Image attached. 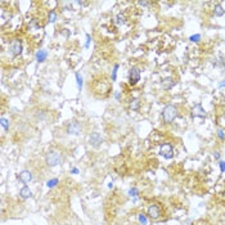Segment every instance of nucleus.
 I'll return each instance as SVG.
<instances>
[{"label": "nucleus", "mask_w": 225, "mask_h": 225, "mask_svg": "<svg viewBox=\"0 0 225 225\" xmlns=\"http://www.w3.org/2000/svg\"><path fill=\"white\" fill-rule=\"evenodd\" d=\"M46 57H48V53H46L45 50H40V51L36 53V59H37V62H44V61L46 59Z\"/></svg>", "instance_id": "obj_13"}, {"label": "nucleus", "mask_w": 225, "mask_h": 225, "mask_svg": "<svg viewBox=\"0 0 225 225\" xmlns=\"http://www.w3.org/2000/svg\"><path fill=\"white\" fill-rule=\"evenodd\" d=\"M31 189L28 188V187H23L22 189L19 190V196H21V198H23V199H27V198H30L31 197Z\"/></svg>", "instance_id": "obj_12"}, {"label": "nucleus", "mask_w": 225, "mask_h": 225, "mask_svg": "<svg viewBox=\"0 0 225 225\" xmlns=\"http://www.w3.org/2000/svg\"><path fill=\"white\" fill-rule=\"evenodd\" d=\"M129 194H130L131 197H136V196H138V189H136V188L130 189V190H129Z\"/></svg>", "instance_id": "obj_25"}, {"label": "nucleus", "mask_w": 225, "mask_h": 225, "mask_svg": "<svg viewBox=\"0 0 225 225\" xmlns=\"http://www.w3.org/2000/svg\"><path fill=\"white\" fill-rule=\"evenodd\" d=\"M2 126L4 127V130H5V131L9 130V122H8V120L5 119V117H2Z\"/></svg>", "instance_id": "obj_19"}, {"label": "nucleus", "mask_w": 225, "mask_h": 225, "mask_svg": "<svg viewBox=\"0 0 225 225\" xmlns=\"http://www.w3.org/2000/svg\"><path fill=\"white\" fill-rule=\"evenodd\" d=\"M89 42H90V36H89V35H86V44H85V46H86V48L89 46Z\"/></svg>", "instance_id": "obj_30"}, {"label": "nucleus", "mask_w": 225, "mask_h": 225, "mask_svg": "<svg viewBox=\"0 0 225 225\" xmlns=\"http://www.w3.org/2000/svg\"><path fill=\"white\" fill-rule=\"evenodd\" d=\"M125 22H126V18H125V16H124V14H121V13H120L119 16L116 17V23H117V25H124Z\"/></svg>", "instance_id": "obj_16"}, {"label": "nucleus", "mask_w": 225, "mask_h": 225, "mask_svg": "<svg viewBox=\"0 0 225 225\" xmlns=\"http://www.w3.org/2000/svg\"><path fill=\"white\" fill-rule=\"evenodd\" d=\"M45 162H46L48 166L54 167V166H57V165H59L62 162V156L56 151H50L45 156Z\"/></svg>", "instance_id": "obj_2"}, {"label": "nucleus", "mask_w": 225, "mask_h": 225, "mask_svg": "<svg viewBox=\"0 0 225 225\" xmlns=\"http://www.w3.org/2000/svg\"><path fill=\"white\" fill-rule=\"evenodd\" d=\"M161 85H162V88H164L165 90H170V89L175 85V81H174L173 77H170V76H169V77H165V79L162 80Z\"/></svg>", "instance_id": "obj_11"}, {"label": "nucleus", "mask_w": 225, "mask_h": 225, "mask_svg": "<svg viewBox=\"0 0 225 225\" xmlns=\"http://www.w3.org/2000/svg\"><path fill=\"white\" fill-rule=\"evenodd\" d=\"M138 4H139V5H143V7H145V5H149L151 3H148V2H139Z\"/></svg>", "instance_id": "obj_29"}, {"label": "nucleus", "mask_w": 225, "mask_h": 225, "mask_svg": "<svg viewBox=\"0 0 225 225\" xmlns=\"http://www.w3.org/2000/svg\"><path fill=\"white\" fill-rule=\"evenodd\" d=\"M220 170H221V173H225V162L224 161H220Z\"/></svg>", "instance_id": "obj_27"}, {"label": "nucleus", "mask_w": 225, "mask_h": 225, "mask_svg": "<svg viewBox=\"0 0 225 225\" xmlns=\"http://www.w3.org/2000/svg\"><path fill=\"white\" fill-rule=\"evenodd\" d=\"M138 220H139V223H140L142 225H147V224H148L147 216L143 215V213H139V215H138Z\"/></svg>", "instance_id": "obj_17"}, {"label": "nucleus", "mask_w": 225, "mask_h": 225, "mask_svg": "<svg viewBox=\"0 0 225 225\" xmlns=\"http://www.w3.org/2000/svg\"><path fill=\"white\" fill-rule=\"evenodd\" d=\"M48 18H49V19H48L49 22H54V21L57 19V14H56V12H54V10H50V13H49Z\"/></svg>", "instance_id": "obj_18"}, {"label": "nucleus", "mask_w": 225, "mask_h": 225, "mask_svg": "<svg viewBox=\"0 0 225 225\" xmlns=\"http://www.w3.org/2000/svg\"><path fill=\"white\" fill-rule=\"evenodd\" d=\"M57 183H58V179H53V180H49V181H48L46 185H48L49 188H53V187H54Z\"/></svg>", "instance_id": "obj_21"}, {"label": "nucleus", "mask_w": 225, "mask_h": 225, "mask_svg": "<svg viewBox=\"0 0 225 225\" xmlns=\"http://www.w3.org/2000/svg\"><path fill=\"white\" fill-rule=\"evenodd\" d=\"M89 142H90V144H91L93 147H99V145L102 144V142H103V139H102V136H100L99 133H93V134L89 136Z\"/></svg>", "instance_id": "obj_9"}, {"label": "nucleus", "mask_w": 225, "mask_h": 225, "mask_svg": "<svg viewBox=\"0 0 225 225\" xmlns=\"http://www.w3.org/2000/svg\"><path fill=\"white\" fill-rule=\"evenodd\" d=\"M117 68H119V66H115V70H113V72H112V81H115L116 80V73H117Z\"/></svg>", "instance_id": "obj_26"}, {"label": "nucleus", "mask_w": 225, "mask_h": 225, "mask_svg": "<svg viewBox=\"0 0 225 225\" xmlns=\"http://www.w3.org/2000/svg\"><path fill=\"white\" fill-rule=\"evenodd\" d=\"M176 116H178V110L175 105H171V104L166 105L162 111V119L166 124H171L176 119Z\"/></svg>", "instance_id": "obj_1"}, {"label": "nucleus", "mask_w": 225, "mask_h": 225, "mask_svg": "<svg viewBox=\"0 0 225 225\" xmlns=\"http://www.w3.org/2000/svg\"><path fill=\"white\" fill-rule=\"evenodd\" d=\"M215 158H220V154H219V152H216V153H215Z\"/></svg>", "instance_id": "obj_33"}, {"label": "nucleus", "mask_w": 225, "mask_h": 225, "mask_svg": "<svg viewBox=\"0 0 225 225\" xmlns=\"http://www.w3.org/2000/svg\"><path fill=\"white\" fill-rule=\"evenodd\" d=\"M30 27L40 28V23H37V22H36V19H31V22H30Z\"/></svg>", "instance_id": "obj_22"}, {"label": "nucleus", "mask_w": 225, "mask_h": 225, "mask_svg": "<svg viewBox=\"0 0 225 225\" xmlns=\"http://www.w3.org/2000/svg\"><path fill=\"white\" fill-rule=\"evenodd\" d=\"M218 136L221 139V140H223V139H225V135H224L223 130H218Z\"/></svg>", "instance_id": "obj_28"}, {"label": "nucleus", "mask_w": 225, "mask_h": 225, "mask_svg": "<svg viewBox=\"0 0 225 225\" xmlns=\"http://www.w3.org/2000/svg\"><path fill=\"white\" fill-rule=\"evenodd\" d=\"M148 216L152 219H158L161 216V208L157 205H151L148 207Z\"/></svg>", "instance_id": "obj_8"}, {"label": "nucleus", "mask_w": 225, "mask_h": 225, "mask_svg": "<svg viewBox=\"0 0 225 225\" xmlns=\"http://www.w3.org/2000/svg\"><path fill=\"white\" fill-rule=\"evenodd\" d=\"M19 180L22 181L23 184H27V183H30V181L32 180V174L30 173V171H27V170H23V171H21L19 173Z\"/></svg>", "instance_id": "obj_10"}, {"label": "nucleus", "mask_w": 225, "mask_h": 225, "mask_svg": "<svg viewBox=\"0 0 225 225\" xmlns=\"http://www.w3.org/2000/svg\"><path fill=\"white\" fill-rule=\"evenodd\" d=\"M139 107H140V102H139L138 99H133L131 103H130V108H131L133 111H138Z\"/></svg>", "instance_id": "obj_15"}, {"label": "nucleus", "mask_w": 225, "mask_h": 225, "mask_svg": "<svg viewBox=\"0 0 225 225\" xmlns=\"http://www.w3.org/2000/svg\"><path fill=\"white\" fill-rule=\"evenodd\" d=\"M76 80H77V86H79V89H81V86H82V77L80 76L79 73H76Z\"/></svg>", "instance_id": "obj_24"}, {"label": "nucleus", "mask_w": 225, "mask_h": 225, "mask_svg": "<svg viewBox=\"0 0 225 225\" xmlns=\"http://www.w3.org/2000/svg\"><path fill=\"white\" fill-rule=\"evenodd\" d=\"M9 53L12 57H17L22 53V41L19 39H14L9 45Z\"/></svg>", "instance_id": "obj_3"}, {"label": "nucleus", "mask_w": 225, "mask_h": 225, "mask_svg": "<svg viewBox=\"0 0 225 225\" xmlns=\"http://www.w3.org/2000/svg\"><path fill=\"white\" fill-rule=\"evenodd\" d=\"M81 130H82V125L79 121H76V120L71 121L67 125V133L70 135H79L81 133Z\"/></svg>", "instance_id": "obj_4"}, {"label": "nucleus", "mask_w": 225, "mask_h": 225, "mask_svg": "<svg viewBox=\"0 0 225 225\" xmlns=\"http://www.w3.org/2000/svg\"><path fill=\"white\" fill-rule=\"evenodd\" d=\"M63 35L68 37V36H70V32H68V31H63Z\"/></svg>", "instance_id": "obj_31"}, {"label": "nucleus", "mask_w": 225, "mask_h": 225, "mask_svg": "<svg viewBox=\"0 0 225 225\" xmlns=\"http://www.w3.org/2000/svg\"><path fill=\"white\" fill-rule=\"evenodd\" d=\"M213 13H215V16H218V17H221V16H224L225 10H224V8H223L220 4H216V5H215V9H213Z\"/></svg>", "instance_id": "obj_14"}, {"label": "nucleus", "mask_w": 225, "mask_h": 225, "mask_svg": "<svg viewBox=\"0 0 225 225\" xmlns=\"http://www.w3.org/2000/svg\"><path fill=\"white\" fill-rule=\"evenodd\" d=\"M161 154H162L165 158L170 159L174 157V148L170 143H165L161 145Z\"/></svg>", "instance_id": "obj_5"}, {"label": "nucleus", "mask_w": 225, "mask_h": 225, "mask_svg": "<svg viewBox=\"0 0 225 225\" xmlns=\"http://www.w3.org/2000/svg\"><path fill=\"white\" fill-rule=\"evenodd\" d=\"M115 96H116V99H120V93H116Z\"/></svg>", "instance_id": "obj_32"}, {"label": "nucleus", "mask_w": 225, "mask_h": 225, "mask_svg": "<svg viewBox=\"0 0 225 225\" xmlns=\"http://www.w3.org/2000/svg\"><path fill=\"white\" fill-rule=\"evenodd\" d=\"M9 18H10V14H7V13L4 12V10H3V12H2V22L4 23L5 21H8Z\"/></svg>", "instance_id": "obj_23"}, {"label": "nucleus", "mask_w": 225, "mask_h": 225, "mask_svg": "<svg viewBox=\"0 0 225 225\" xmlns=\"http://www.w3.org/2000/svg\"><path fill=\"white\" fill-rule=\"evenodd\" d=\"M189 40H190V41H193V42H198V41L201 40V35H199V34H196V35H192V36L189 37Z\"/></svg>", "instance_id": "obj_20"}, {"label": "nucleus", "mask_w": 225, "mask_h": 225, "mask_svg": "<svg viewBox=\"0 0 225 225\" xmlns=\"http://www.w3.org/2000/svg\"><path fill=\"white\" fill-rule=\"evenodd\" d=\"M139 80H140V71L136 67H133L129 71V81H130L131 85H135V84H138Z\"/></svg>", "instance_id": "obj_6"}, {"label": "nucleus", "mask_w": 225, "mask_h": 225, "mask_svg": "<svg viewBox=\"0 0 225 225\" xmlns=\"http://www.w3.org/2000/svg\"><path fill=\"white\" fill-rule=\"evenodd\" d=\"M206 111L203 110V107H202V104L201 103H198V104H196L194 107L192 108V116L193 117H201V119H203V117H206Z\"/></svg>", "instance_id": "obj_7"}, {"label": "nucleus", "mask_w": 225, "mask_h": 225, "mask_svg": "<svg viewBox=\"0 0 225 225\" xmlns=\"http://www.w3.org/2000/svg\"><path fill=\"white\" fill-rule=\"evenodd\" d=\"M219 86H220V88H221V86H225V82H220V84H219Z\"/></svg>", "instance_id": "obj_34"}]
</instances>
